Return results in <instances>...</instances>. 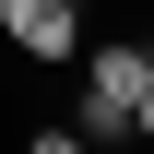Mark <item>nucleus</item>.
<instances>
[{
    "label": "nucleus",
    "instance_id": "obj_5",
    "mask_svg": "<svg viewBox=\"0 0 154 154\" xmlns=\"http://www.w3.org/2000/svg\"><path fill=\"white\" fill-rule=\"evenodd\" d=\"M0 24H12V0H0Z\"/></svg>",
    "mask_w": 154,
    "mask_h": 154
},
{
    "label": "nucleus",
    "instance_id": "obj_2",
    "mask_svg": "<svg viewBox=\"0 0 154 154\" xmlns=\"http://www.w3.org/2000/svg\"><path fill=\"white\" fill-rule=\"evenodd\" d=\"M71 36H83L71 0H12V48L24 59H71Z\"/></svg>",
    "mask_w": 154,
    "mask_h": 154
},
{
    "label": "nucleus",
    "instance_id": "obj_6",
    "mask_svg": "<svg viewBox=\"0 0 154 154\" xmlns=\"http://www.w3.org/2000/svg\"><path fill=\"white\" fill-rule=\"evenodd\" d=\"M71 12H83V0H71Z\"/></svg>",
    "mask_w": 154,
    "mask_h": 154
},
{
    "label": "nucleus",
    "instance_id": "obj_4",
    "mask_svg": "<svg viewBox=\"0 0 154 154\" xmlns=\"http://www.w3.org/2000/svg\"><path fill=\"white\" fill-rule=\"evenodd\" d=\"M131 131H142V142H154V71H142V95H131Z\"/></svg>",
    "mask_w": 154,
    "mask_h": 154
},
{
    "label": "nucleus",
    "instance_id": "obj_3",
    "mask_svg": "<svg viewBox=\"0 0 154 154\" xmlns=\"http://www.w3.org/2000/svg\"><path fill=\"white\" fill-rule=\"evenodd\" d=\"M24 154H95V142H83V131H71V119H48V131H36V142H24Z\"/></svg>",
    "mask_w": 154,
    "mask_h": 154
},
{
    "label": "nucleus",
    "instance_id": "obj_1",
    "mask_svg": "<svg viewBox=\"0 0 154 154\" xmlns=\"http://www.w3.org/2000/svg\"><path fill=\"white\" fill-rule=\"evenodd\" d=\"M142 71H154V48H95V71H83V119H71V131H83V142H119Z\"/></svg>",
    "mask_w": 154,
    "mask_h": 154
}]
</instances>
